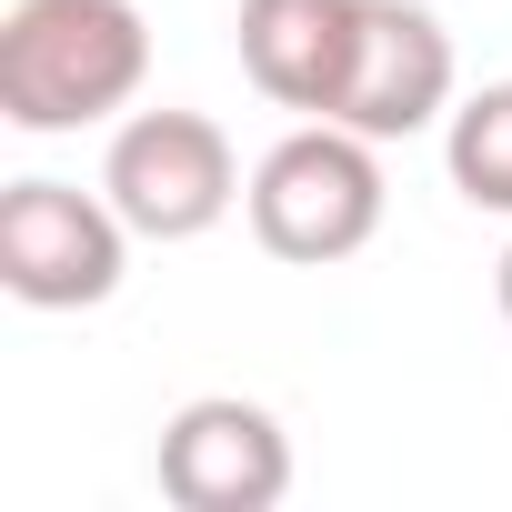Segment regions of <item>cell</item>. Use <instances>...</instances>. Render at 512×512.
<instances>
[{"label": "cell", "instance_id": "obj_3", "mask_svg": "<svg viewBox=\"0 0 512 512\" xmlns=\"http://www.w3.org/2000/svg\"><path fill=\"white\" fill-rule=\"evenodd\" d=\"M131 221L111 211V191H71V181H11L0 191V292L31 312H91L121 292L131 272Z\"/></svg>", "mask_w": 512, "mask_h": 512}, {"label": "cell", "instance_id": "obj_1", "mask_svg": "<svg viewBox=\"0 0 512 512\" xmlns=\"http://www.w3.org/2000/svg\"><path fill=\"white\" fill-rule=\"evenodd\" d=\"M151 81V21L131 0H11L0 11V121L11 131H91L131 111Z\"/></svg>", "mask_w": 512, "mask_h": 512}, {"label": "cell", "instance_id": "obj_5", "mask_svg": "<svg viewBox=\"0 0 512 512\" xmlns=\"http://www.w3.org/2000/svg\"><path fill=\"white\" fill-rule=\"evenodd\" d=\"M161 492L181 512H272L292 492V432L282 412L241 402V392H201L161 422Z\"/></svg>", "mask_w": 512, "mask_h": 512}, {"label": "cell", "instance_id": "obj_6", "mask_svg": "<svg viewBox=\"0 0 512 512\" xmlns=\"http://www.w3.org/2000/svg\"><path fill=\"white\" fill-rule=\"evenodd\" d=\"M442 111H452V31L422 0H362V41H352L332 121L362 141H412Z\"/></svg>", "mask_w": 512, "mask_h": 512}, {"label": "cell", "instance_id": "obj_2", "mask_svg": "<svg viewBox=\"0 0 512 512\" xmlns=\"http://www.w3.org/2000/svg\"><path fill=\"white\" fill-rule=\"evenodd\" d=\"M382 141L342 131V121H302L292 141L262 151V171H251L241 211H251V241L272 251V262H352V251L382 231Z\"/></svg>", "mask_w": 512, "mask_h": 512}, {"label": "cell", "instance_id": "obj_4", "mask_svg": "<svg viewBox=\"0 0 512 512\" xmlns=\"http://www.w3.org/2000/svg\"><path fill=\"white\" fill-rule=\"evenodd\" d=\"M101 191H111V211H121L141 241H201L251 181H241L231 131H221L211 111H131V121L111 131Z\"/></svg>", "mask_w": 512, "mask_h": 512}, {"label": "cell", "instance_id": "obj_8", "mask_svg": "<svg viewBox=\"0 0 512 512\" xmlns=\"http://www.w3.org/2000/svg\"><path fill=\"white\" fill-rule=\"evenodd\" d=\"M442 161H452V191H462L472 211H502V221H512V81H492V91H472V101L452 111Z\"/></svg>", "mask_w": 512, "mask_h": 512}, {"label": "cell", "instance_id": "obj_7", "mask_svg": "<svg viewBox=\"0 0 512 512\" xmlns=\"http://www.w3.org/2000/svg\"><path fill=\"white\" fill-rule=\"evenodd\" d=\"M231 41H241V71H251L262 101H282L302 121H332L352 41H362V0H241Z\"/></svg>", "mask_w": 512, "mask_h": 512}, {"label": "cell", "instance_id": "obj_9", "mask_svg": "<svg viewBox=\"0 0 512 512\" xmlns=\"http://www.w3.org/2000/svg\"><path fill=\"white\" fill-rule=\"evenodd\" d=\"M502 322H512V251H502Z\"/></svg>", "mask_w": 512, "mask_h": 512}]
</instances>
